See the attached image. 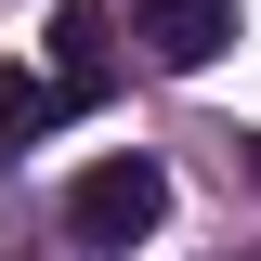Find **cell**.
Segmentation results:
<instances>
[{
    "label": "cell",
    "instance_id": "6da1fadb",
    "mask_svg": "<svg viewBox=\"0 0 261 261\" xmlns=\"http://www.w3.org/2000/svg\"><path fill=\"white\" fill-rule=\"evenodd\" d=\"M157 222H170V170L157 157H92L65 183V235L79 248H144Z\"/></svg>",
    "mask_w": 261,
    "mask_h": 261
},
{
    "label": "cell",
    "instance_id": "7a4b0ae2",
    "mask_svg": "<svg viewBox=\"0 0 261 261\" xmlns=\"http://www.w3.org/2000/svg\"><path fill=\"white\" fill-rule=\"evenodd\" d=\"M130 39H144V65L196 79L209 53H235V0H130Z\"/></svg>",
    "mask_w": 261,
    "mask_h": 261
},
{
    "label": "cell",
    "instance_id": "3957f363",
    "mask_svg": "<svg viewBox=\"0 0 261 261\" xmlns=\"http://www.w3.org/2000/svg\"><path fill=\"white\" fill-rule=\"evenodd\" d=\"M53 79H65V105H105V92H118V13L65 0V13H53Z\"/></svg>",
    "mask_w": 261,
    "mask_h": 261
},
{
    "label": "cell",
    "instance_id": "277c9868",
    "mask_svg": "<svg viewBox=\"0 0 261 261\" xmlns=\"http://www.w3.org/2000/svg\"><path fill=\"white\" fill-rule=\"evenodd\" d=\"M53 118H79V105H65V79H53V65H0V170L27 157V144H39V130H53Z\"/></svg>",
    "mask_w": 261,
    "mask_h": 261
},
{
    "label": "cell",
    "instance_id": "5b68a950",
    "mask_svg": "<svg viewBox=\"0 0 261 261\" xmlns=\"http://www.w3.org/2000/svg\"><path fill=\"white\" fill-rule=\"evenodd\" d=\"M248 170H261V144H248Z\"/></svg>",
    "mask_w": 261,
    "mask_h": 261
}]
</instances>
